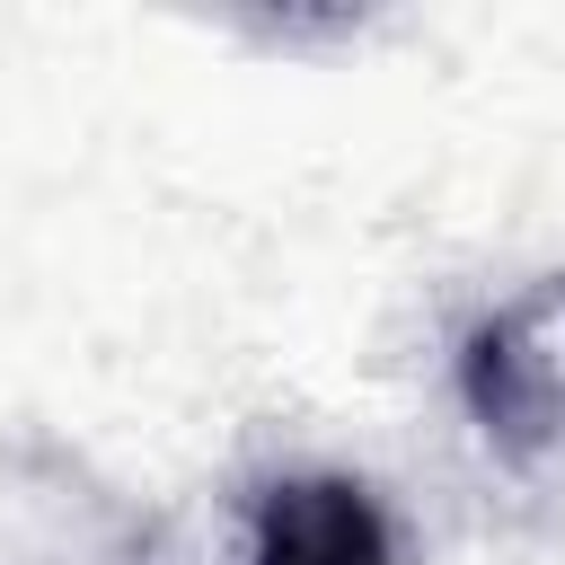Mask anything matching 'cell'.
Here are the masks:
<instances>
[{
  "label": "cell",
  "mask_w": 565,
  "mask_h": 565,
  "mask_svg": "<svg viewBox=\"0 0 565 565\" xmlns=\"http://www.w3.org/2000/svg\"><path fill=\"white\" fill-rule=\"evenodd\" d=\"M450 397L512 468L565 459V265L486 300L450 344Z\"/></svg>",
  "instance_id": "cell-1"
},
{
  "label": "cell",
  "mask_w": 565,
  "mask_h": 565,
  "mask_svg": "<svg viewBox=\"0 0 565 565\" xmlns=\"http://www.w3.org/2000/svg\"><path fill=\"white\" fill-rule=\"evenodd\" d=\"M0 565H159V539L88 459L18 441L0 450Z\"/></svg>",
  "instance_id": "cell-2"
},
{
  "label": "cell",
  "mask_w": 565,
  "mask_h": 565,
  "mask_svg": "<svg viewBox=\"0 0 565 565\" xmlns=\"http://www.w3.org/2000/svg\"><path fill=\"white\" fill-rule=\"evenodd\" d=\"M238 565H406V547L371 477L274 468L238 503Z\"/></svg>",
  "instance_id": "cell-3"
}]
</instances>
